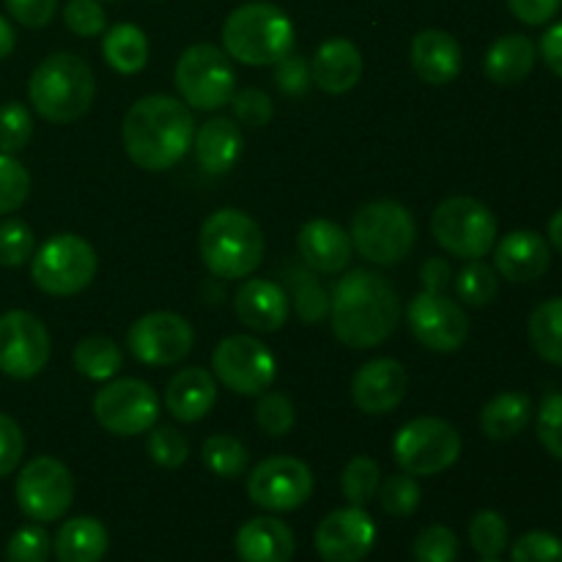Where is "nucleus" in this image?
<instances>
[{
    "label": "nucleus",
    "mask_w": 562,
    "mask_h": 562,
    "mask_svg": "<svg viewBox=\"0 0 562 562\" xmlns=\"http://www.w3.org/2000/svg\"><path fill=\"white\" fill-rule=\"evenodd\" d=\"M256 423L267 437H289L296 423V409L289 395L278 393V390H267L258 395Z\"/></svg>",
    "instance_id": "nucleus-41"
},
{
    "label": "nucleus",
    "mask_w": 562,
    "mask_h": 562,
    "mask_svg": "<svg viewBox=\"0 0 562 562\" xmlns=\"http://www.w3.org/2000/svg\"><path fill=\"white\" fill-rule=\"evenodd\" d=\"M514 562H562V541L552 532H525L510 549Z\"/></svg>",
    "instance_id": "nucleus-50"
},
{
    "label": "nucleus",
    "mask_w": 562,
    "mask_h": 562,
    "mask_svg": "<svg viewBox=\"0 0 562 562\" xmlns=\"http://www.w3.org/2000/svg\"><path fill=\"white\" fill-rule=\"evenodd\" d=\"M409 60L415 75L428 86H448L459 77L464 55L456 36L439 27H426L412 38Z\"/></svg>",
    "instance_id": "nucleus-23"
},
{
    "label": "nucleus",
    "mask_w": 562,
    "mask_h": 562,
    "mask_svg": "<svg viewBox=\"0 0 562 562\" xmlns=\"http://www.w3.org/2000/svg\"><path fill=\"white\" fill-rule=\"evenodd\" d=\"M376 543V525L357 505L333 510L316 530V552L324 562H362Z\"/></svg>",
    "instance_id": "nucleus-18"
},
{
    "label": "nucleus",
    "mask_w": 562,
    "mask_h": 562,
    "mask_svg": "<svg viewBox=\"0 0 562 562\" xmlns=\"http://www.w3.org/2000/svg\"><path fill=\"white\" fill-rule=\"evenodd\" d=\"M5 11L22 27L38 31V27H47L53 22L55 11H58V0H5Z\"/></svg>",
    "instance_id": "nucleus-53"
},
{
    "label": "nucleus",
    "mask_w": 562,
    "mask_h": 562,
    "mask_svg": "<svg viewBox=\"0 0 562 562\" xmlns=\"http://www.w3.org/2000/svg\"><path fill=\"white\" fill-rule=\"evenodd\" d=\"M406 324L415 340L439 355H453L470 338V316L448 294L423 291L406 307Z\"/></svg>",
    "instance_id": "nucleus-16"
},
{
    "label": "nucleus",
    "mask_w": 562,
    "mask_h": 562,
    "mask_svg": "<svg viewBox=\"0 0 562 562\" xmlns=\"http://www.w3.org/2000/svg\"><path fill=\"white\" fill-rule=\"evenodd\" d=\"M49 333L42 318L27 311L0 316V371L11 379H33L49 362Z\"/></svg>",
    "instance_id": "nucleus-17"
},
{
    "label": "nucleus",
    "mask_w": 562,
    "mask_h": 562,
    "mask_svg": "<svg viewBox=\"0 0 562 562\" xmlns=\"http://www.w3.org/2000/svg\"><path fill=\"white\" fill-rule=\"evenodd\" d=\"M217 404V382L206 368H181L165 387V406L179 423H198Z\"/></svg>",
    "instance_id": "nucleus-26"
},
{
    "label": "nucleus",
    "mask_w": 562,
    "mask_h": 562,
    "mask_svg": "<svg viewBox=\"0 0 562 562\" xmlns=\"http://www.w3.org/2000/svg\"><path fill=\"white\" fill-rule=\"evenodd\" d=\"M393 456L406 475H439L459 461L461 434L442 417H417L398 428L393 439Z\"/></svg>",
    "instance_id": "nucleus-10"
},
{
    "label": "nucleus",
    "mask_w": 562,
    "mask_h": 562,
    "mask_svg": "<svg viewBox=\"0 0 562 562\" xmlns=\"http://www.w3.org/2000/svg\"><path fill=\"white\" fill-rule=\"evenodd\" d=\"M201 461L209 472H214L217 477H239L241 472L250 464V453H247L245 445L239 442L231 434H214L203 442L201 448Z\"/></svg>",
    "instance_id": "nucleus-36"
},
{
    "label": "nucleus",
    "mask_w": 562,
    "mask_h": 562,
    "mask_svg": "<svg viewBox=\"0 0 562 562\" xmlns=\"http://www.w3.org/2000/svg\"><path fill=\"white\" fill-rule=\"evenodd\" d=\"M532 417V401L525 393H499L483 406L481 412V428L488 439L494 442H505V439L519 437L527 428Z\"/></svg>",
    "instance_id": "nucleus-30"
},
{
    "label": "nucleus",
    "mask_w": 562,
    "mask_h": 562,
    "mask_svg": "<svg viewBox=\"0 0 562 562\" xmlns=\"http://www.w3.org/2000/svg\"><path fill=\"white\" fill-rule=\"evenodd\" d=\"M25 453V437L14 417L0 415V477L11 475Z\"/></svg>",
    "instance_id": "nucleus-52"
},
{
    "label": "nucleus",
    "mask_w": 562,
    "mask_h": 562,
    "mask_svg": "<svg viewBox=\"0 0 562 562\" xmlns=\"http://www.w3.org/2000/svg\"><path fill=\"white\" fill-rule=\"evenodd\" d=\"M351 247L376 267H395L412 252L417 225L409 209L398 201H371L351 217Z\"/></svg>",
    "instance_id": "nucleus-6"
},
{
    "label": "nucleus",
    "mask_w": 562,
    "mask_h": 562,
    "mask_svg": "<svg viewBox=\"0 0 562 562\" xmlns=\"http://www.w3.org/2000/svg\"><path fill=\"white\" fill-rule=\"evenodd\" d=\"M483 562H499V560H483Z\"/></svg>",
    "instance_id": "nucleus-59"
},
{
    "label": "nucleus",
    "mask_w": 562,
    "mask_h": 562,
    "mask_svg": "<svg viewBox=\"0 0 562 562\" xmlns=\"http://www.w3.org/2000/svg\"><path fill=\"white\" fill-rule=\"evenodd\" d=\"M99 258L77 234H55L33 252L31 280L49 296H75L93 283Z\"/></svg>",
    "instance_id": "nucleus-8"
},
{
    "label": "nucleus",
    "mask_w": 562,
    "mask_h": 562,
    "mask_svg": "<svg viewBox=\"0 0 562 562\" xmlns=\"http://www.w3.org/2000/svg\"><path fill=\"white\" fill-rule=\"evenodd\" d=\"M214 379L231 393L258 398L278 379V357L256 335H228L212 355Z\"/></svg>",
    "instance_id": "nucleus-11"
},
{
    "label": "nucleus",
    "mask_w": 562,
    "mask_h": 562,
    "mask_svg": "<svg viewBox=\"0 0 562 562\" xmlns=\"http://www.w3.org/2000/svg\"><path fill=\"white\" fill-rule=\"evenodd\" d=\"M97 77L77 53H53L27 80L31 108L49 124H75L91 110Z\"/></svg>",
    "instance_id": "nucleus-3"
},
{
    "label": "nucleus",
    "mask_w": 562,
    "mask_h": 562,
    "mask_svg": "<svg viewBox=\"0 0 562 562\" xmlns=\"http://www.w3.org/2000/svg\"><path fill=\"white\" fill-rule=\"evenodd\" d=\"M420 280H423V291H434V294H445L453 283V269L445 258H428L426 263L420 267Z\"/></svg>",
    "instance_id": "nucleus-55"
},
{
    "label": "nucleus",
    "mask_w": 562,
    "mask_h": 562,
    "mask_svg": "<svg viewBox=\"0 0 562 562\" xmlns=\"http://www.w3.org/2000/svg\"><path fill=\"white\" fill-rule=\"evenodd\" d=\"M552 263V247L538 231H510L494 245V269L510 283H532Z\"/></svg>",
    "instance_id": "nucleus-20"
},
{
    "label": "nucleus",
    "mask_w": 562,
    "mask_h": 562,
    "mask_svg": "<svg viewBox=\"0 0 562 562\" xmlns=\"http://www.w3.org/2000/svg\"><path fill=\"white\" fill-rule=\"evenodd\" d=\"M274 86L289 97H305L313 86L311 64L302 55L289 53L274 64Z\"/></svg>",
    "instance_id": "nucleus-51"
},
{
    "label": "nucleus",
    "mask_w": 562,
    "mask_h": 562,
    "mask_svg": "<svg viewBox=\"0 0 562 562\" xmlns=\"http://www.w3.org/2000/svg\"><path fill=\"white\" fill-rule=\"evenodd\" d=\"M231 108H234L236 124L247 126V130H263L274 115V104L269 93L252 86L236 91L234 99H231Z\"/></svg>",
    "instance_id": "nucleus-47"
},
{
    "label": "nucleus",
    "mask_w": 562,
    "mask_h": 562,
    "mask_svg": "<svg viewBox=\"0 0 562 562\" xmlns=\"http://www.w3.org/2000/svg\"><path fill=\"white\" fill-rule=\"evenodd\" d=\"M146 453L162 470H179L190 459V439L173 426H157L148 431Z\"/></svg>",
    "instance_id": "nucleus-42"
},
{
    "label": "nucleus",
    "mask_w": 562,
    "mask_h": 562,
    "mask_svg": "<svg viewBox=\"0 0 562 562\" xmlns=\"http://www.w3.org/2000/svg\"><path fill=\"white\" fill-rule=\"evenodd\" d=\"M195 137L192 110L181 99L151 93L126 110L121 140L132 162L148 173H162L187 157Z\"/></svg>",
    "instance_id": "nucleus-2"
},
{
    "label": "nucleus",
    "mask_w": 562,
    "mask_h": 562,
    "mask_svg": "<svg viewBox=\"0 0 562 562\" xmlns=\"http://www.w3.org/2000/svg\"><path fill=\"white\" fill-rule=\"evenodd\" d=\"M198 250L209 272L220 280H245L263 261V231L241 209H217L198 234Z\"/></svg>",
    "instance_id": "nucleus-4"
},
{
    "label": "nucleus",
    "mask_w": 562,
    "mask_h": 562,
    "mask_svg": "<svg viewBox=\"0 0 562 562\" xmlns=\"http://www.w3.org/2000/svg\"><path fill=\"white\" fill-rule=\"evenodd\" d=\"M289 307V294L283 285L272 283V280H245L234 300L236 318L258 335L283 329Z\"/></svg>",
    "instance_id": "nucleus-22"
},
{
    "label": "nucleus",
    "mask_w": 562,
    "mask_h": 562,
    "mask_svg": "<svg viewBox=\"0 0 562 562\" xmlns=\"http://www.w3.org/2000/svg\"><path fill=\"white\" fill-rule=\"evenodd\" d=\"M406 390H409V373L393 357H376L366 362L351 379L355 406L373 417L398 409L401 401L406 398Z\"/></svg>",
    "instance_id": "nucleus-19"
},
{
    "label": "nucleus",
    "mask_w": 562,
    "mask_h": 562,
    "mask_svg": "<svg viewBox=\"0 0 562 562\" xmlns=\"http://www.w3.org/2000/svg\"><path fill=\"white\" fill-rule=\"evenodd\" d=\"M247 494L258 508L291 514L311 499L313 472L294 456H269L252 467L247 477Z\"/></svg>",
    "instance_id": "nucleus-14"
},
{
    "label": "nucleus",
    "mask_w": 562,
    "mask_h": 562,
    "mask_svg": "<svg viewBox=\"0 0 562 562\" xmlns=\"http://www.w3.org/2000/svg\"><path fill=\"white\" fill-rule=\"evenodd\" d=\"M64 22L75 36L91 38L104 33L108 27V14H104L99 0H69L64 5Z\"/></svg>",
    "instance_id": "nucleus-48"
},
{
    "label": "nucleus",
    "mask_w": 562,
    "mask_h": 562,
    "mask_svg": "<svg viewBox=\"0 0 562 562\" xmlns=\"http://www.w3.org/2000/svg\"><path fill=\"white\" fill-rule=\"evenodd\" d=\"M541 55L543 64L554 71V75L562 80V20L554 22L541 38Z\"/></svg>",
    "instance_id": "nucleus-56"
},
{
    "label": "nucleus",
    "mask_w": 562,
    "mask_h": 562,
    "mask_svg": "<svg viewBox=\"0 0 562 562\" xmlns=\"http://www.w3.org/2000/svg\"><path fill=\"white\" fill-rule=\"evenodd\" d=\"M241 148H245V137H241L239 124L234 119H209L206 124H201L192 137V151H195V162L201 165V170L206 173H228L241 157Z\"/></svg>",
    "instance_id": "nucleus-27"
},
{
    "label": "nucleus",
    "mask_w": 562,
    "mask_h": 562,
    "mask_svg": "<svg viewBox=\"0 0 562 562\" xmlns=\"http://www.w3.org/2000/svg\"><path fill=\"white\" fill-rule=\"evenodd\" d=\"M102 55L119 75H137L148 64V36L132 22H119L104 33Z\"/></svg>",
    "instance_id": "nucleus-31"
},
{
    "label": "nucleus",
    "mask_w": 562,
    "mask_h": 562,
    "mask_svg": "<svg viewBox=\"0 0 562 562\" xmlns=\"http://www.w3.org/2000/svg\"><path fill=\"white\" fill-rule=\"evenodd\" d=\"M33 115L22 102L0 104V154H16L31 143Z\"/></svg>",
    "instance_id": "nucleus-44"
},
{
    "label": "nucleus",
    "mask_w": 562,
    "mask_h": 562,
    "mask_svg": "<svg viewBox=\"0 0 562 562\" xmlns=\"http://www.w3.org/2000/svg\"><path fill=\"white\" fill-rule=\"evenodd\" d=\"M16 47V33H14V25H11L5 16H0V60L9 58L11 53H14Z\"/></svg>",
    "instance_id": "nucleus-57"
},
{
    "label": "nucleus",
    "mask_w": 562,
    "mask_h": 562,
    "mask_svg": "<svg viewBox=\"0 0 562 562\" xmlns=\"http://www.w3.org/2000/svg\"><path fill=\"white\" fill-rule=\"evenodd\" d=\"M379 483H382V470L376 461L371 456H355L340 475V492L351 505L366 508L371 499H376Z\"/></svg>",
    "instance_id": "nucleus-37"
},
{
    "label": "nucleus",
    "mask_w": 562,
    "mask_h": 562,
    "mask_svg": "<svg viewBox=\"0 0 562 562\" xmlns=\"http://www.w3.org/2000/svg\"><path fill=\"white\" fill-rule=\"evenodd\" d=\"M16 505L33 521H55L71 508L75 499V477L69 467L53 456H38L27 461L16 475Z\"/></svg>",
    "instance_id": "nucleus-13"
},
{
    "label": "nucleus",
    "mask_w": 562,
    "mask_h": 562,
    "mask_svg": "<svg viewBox=\"0 0 562 562\" xmlns=\"http://www.w3.org/2000/svg\"><path fill=\"white\" fill-rule=\"evenodd\" d=\"M379 508L387 516H395V519H406V516L415 514L420 508L423 488L420 483L415 481V475H390L387 481L379 483Z\"/></svg>",
    "instance_id": "nucleus-38"
},
{
    "label": "nucleus",
    "mask_w": 562,
    "mask_h": 562,
    "mask_svg": "<svg viewBox=\"0 0 562 562\" xmlns=\"http://www.w3.org/2000/svg\"><path fill=\"white\" fill-rule=\"evenodd\" d=\"M31 195V173L14 154H0V217L14 214Z\"/></svg>",
    "instance_id": "nucleus-43"
},
{
    "label": "nucleus",
    "mask_w": 562,
    "mask_h": 562,
    "mask_svg": "<svg viewBox=\"0 0 562 562\" xmlns=\"http://www.w3.org/2000/svg\"><path fill=\"white\" fill-rule=\"evenodd\" d=\"M527 335L541 360L562 366V296L541 302L536 311L530 313L527 322Z\"/></svg>",
    "instance_id": "nucleus-33"
},
{
    "label": "nucleus",
    "mask_w": 562,
    "mask_h": 562,
    "mask_svg": "<svg viewBox=\"0 0 562 562\" xmlns=\"http://www.w3.org/2000/svg\"><path fill=\"white\" fill-rule=\"evenodd\" d=\"M456 296L459 302L470 307H486L497 300L499 294V278L497 269L488 267L486 261L475 258V261H467L461 267V272L456 274Z\"/></svg>",
    "instance_id": "nucleus-35"
},
{
    "label": "nucleus",
    "mask_w": 562,
    "mask_h": 562,
    "mask_svg": "<svg viewBox=\"0 0 562 562\" xmlns=\"http://www.w3.org/2000/svg\"><path fill=\"white\" fill-rule=\"evenodd\" d=\"M510 14L525 25H547L558 16L562 9V0H508Z\"/></svg>",
    "instance_id": "nucleus-54"
},
{
    "label": "nucleus",
    "mask_w": 562,
    "mask_h": 562,
    "mask_svg": "<svg viewBox=\"0 0 562 562\" xmlns=\"http://www.w3.org/2000/svg\"><path fill=\"white\" fill-rule=\"evenodd\" d=\"M195 346V333L184 316L170 311H154L137 318L126 333V349L148 368H168L187 360Z\"/></svg>",
    "instance_id": "nucleus-15"
},
{
    "label": "nucleus",
    "mask_w": 562,
    "mask_h": 562,
    "mask_svg": "<svg viewBox=\"0 0 562 562\" xmlns=\"http://www.w3.org/2000/svg\"><path fill=\"white\" fill-rule=\"evenodd\" d=\"M71 362H75L77 373L91 382H110L119 376L121 366H124V351L108 335H88L75 346Z\"/></svg>",
    "instance_id": "nucleus-32"
},
{
    "label": "nucleus",
    "mask_w": 562,
    "mask_h": 562,
    "mask_svg": "<svg viewBox=\"0 0 562 562\" xmlns=\"http://www.w3.org/2000/svg\"><path fill=\"white\" fill-rule=\"evenodd\" d=\"M549 247H554L562 256V209L549 220Z\"/></svg>",
    "instance_id": "nucleus-58"
},
{
    "label": "nucleus",
    "mask_w": 562,
    "mask_h": 562,
    "mask_svg": "<svg viewBox=\"0 0 562 562\" xmlns=\"http://www.w3.org/2000/svg\"><path fill=\"white\" fill-rule=\"evenodd\" d=\"M333 333L349 349H376L401 322V296L384 274L351 269L329 296Z\"/></svg>",
    "instance_id": "nucleus-1"
},
{
    "label": "nucleus",
    "mask_w": 562,
    "mask_h": 562,
    "mask_svg": "<svg viewBox=\"0 0 562 562\" xmlns=\"http://www.w3.org/2000/svg\"><path fill=\"white\" fill-rule=\"evenodd\" d=\"M36 252L33 228L20 217H5L0 223V267L16 269L27 263Z\"/></svg>",
    "instance_id": "nucleus-40"
},
{
    "label": "nucleus",
    "mask_w": 562,
    "mask_h": 562,
    "mask_svg": "<svg viewBox=\"0 0 562 562\" xmlns=\"http://www.w3.org/2000/svg\"><path fill=\"white\" fill-rule=\"evenodd\" d=\"M176 88L190 110L212 113L231 104L236 93V69L231 55L214 44H192L176 60Z\"/></svg>",
    "instance_id": "nucleus-7"
},
{
    "label": "nucleus",
    "mask_w": 562,
    "mask_h": 562,
    "mask_svg": "<svg viewBox=\"0 0 562 562\" xmlns=\"http://www.w3.org/2000/svg\"><path fill=\"white\" fill-rule=\"evenodd\" d=\"M236 554L241 562H291L296 552L294 532L274 516H256L236 532Z\"/></svg>",
    "instance_id": "nucleus-25"
},
{
    "label": "nucleus",
    "mask_w": 562,
    "mask_h": 562,
    "mask_svg": "<svg viewBox=\"0 0 562 562\" xmlns=\"http://www.w3.org/2000/svg\"><path fill=\"white\" fill-rule=\"evenodd\" d=\"M431 231L445 252L464 261L488 256L497 245V217L486 203L470 195L448 198L431 217Z\"/></svg>",
    "instance_id": "nucleus-9"
},
{
    "label": "nucleus",
    "mask_w": 562,
    "mask_h": 562,
    "mask_svg": "<svg viewBox=\"0 0 562 562\" xmlns=\"http://www.w3.org/2000/svg\"><path fill=\"white\" fill-rule=\"evenodd\" d=\"M108 527L93 516H75L64 521L53 541L58 562H102L108 554Z\"/></svg>",
    "instance_id": "nucleus-28"
},
{
    "label": "nucleus",
    "mask_w": 562,
    "mask_h": 562,
    "mask_svg": "<svg viewBox=\"0 0 562 562\" xmlns=\"http://www.w3.org/2000/svg\"><path fill=\"white\" fill-rule=\"evenodd\" d=\"M536 431L543 450L562 461V393H552L543 398L536 417Z\"/></svg>",
    "instance_id": "nucleus-49"
},
{
    "label": "nucleus",
    "mask_w": 562,
    "mask_h": 562,
    "mask_svg": "<svg viewBox=\"0 0 562 562\" xmlns=\"http://www.w3.org/2000/svg\"><path fill=\"white\" fill-rule=\"evenodd\" d=\"M223 47L245 66H274L294 49V22L280 5L252 0L228 14Z\"/></svg>",
    "instance_id": "nucleus-5"
},
{
    "label": "nucleus",
    "mask_w": 562,
    "mask_h": 562,
    "mask_svg": "<svg viewBox=\"0 0 562 562\" xmlns=\"http://www.w3.org/2000/svg\"><path fill=\"white\" fill-rule=\"evenodd\" d=\"M285 280H289L285 294H289V302H294V311L302 318V324L313 327L329 316V294L318 283L316 272L302 267H285Z\"/></svg>",
    "instance_id": "nucleus-34"
},
{
    "label": "nucleus",
    "mask_w": 562,
    "mask_h": 562,
    "mask_svg": "<svg viewBox=\"0 0 562 562\" xmlns=\"http://www.w3.org/2000/svg\"><path fill=\"white\" fill-rule=\"evenodd\" d=\"M536 44L525 33H508L488 47L483 69L497 86H519L536 66Z\"/></svg>",
    "instance_id": "nucleus-29"
},
{
    "label": "nucleus",
    "mask_w": 562,
    "mask_h": 562,
    "mask_svg": "<svg viewBox=\"0 0 562 562\" xmlns=\"http://www.w3.org/2000/svg\"><path fill=\"white\" fill-rule=\"evenodd\" d=\"M93 417L113 437H137L157 426L159 395L143 379H113L93 398Z\"/></svg>",
    "instance_id": "nucleus-12"
},
{
    "label": "nucleus",
    "mask_w": 562,
    "mask_h": 562,
    "mask_svg": "<svg viewBox=\"0 0 562 562\" xmlns=\"http://www.w3.org/2000/svg\"><path fill=\"white\" fill-rule=\"evenodd\" d=\"M412 554H415V562H456L459 560V538L450 527L431 525L415 538Z\"/></svg>",
    "instance_id": "nucleus-45"
},
{
    "label": "nucleus",
    "mask_w": 562,
    "mask_h": 562,
    "mask_svg": "<svg viewBox=\"0 0 562 562\" xmlns=\"http://www.w3.org/2000/svg\"><path fill=\"white\" fill-rule=\"evenodd\" d=\"M53 554V541L47 530L38 525H25L5 543V560L9 562H47Z\"/></svg>",
    "instance_id": "nucleus-46"
},
{
    "label": "nucleus",
    "mask_w": 562,
    "mask_h": 562,
    "mask_svg": "<svg viewBox=\"0 0 562 562\" xmlns=\"http://www.w3.org/2000/svg\"><path fill=\"white\" fill-rule=\"evenodd\" d=\"M470 543L483 560H497L508 547V521L497 510H477L470 521Z\"/></svg>",
    "instance_id": "nucleus-39"
},
{
    "label": "nucleus",
    "mask_w": 562,
    "mask_h": 562,
    "mask_svg": "<svg viewBox=\"0 0 562 562\" xmlns=\"http://www.w3.org/2000/svg\"><path fill=\"white\" fill-rule=\"evenodd\" d=\"M300 258L311 272L340 274L351 261V236L333 220H307L296 236Z\"/></svg>",
    "instance_id": "nucleus-21"
},
{
    "label": "nucleus",
    "mask_w": 562,
    "mask_h": 562,
    "mask_svg": "<svg viewBox=\"0 0 562 562\" xmlns=\"http://www.w3.org/2000/svg\"><path fill=\"white\" fill-rule=\"evenodd\" d=\"M362 69H366V64H362L360 47L344 36L318 44L316 55L311 58L313 86L322 88L324 93H333V97L349 93L360 82Z\"/></svg>",
    "instance_id": "nucleus-24"
}]
</instances>
